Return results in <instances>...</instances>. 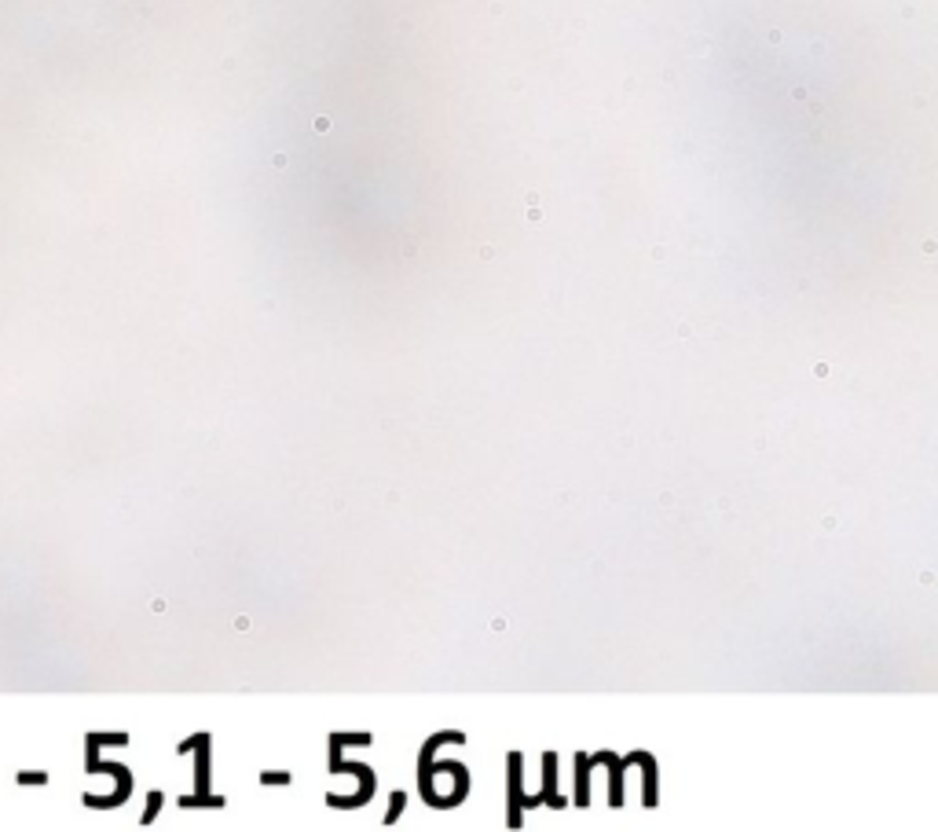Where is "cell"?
<instances>
[{
    "label": "cell",
    "mask_w": 938,
    "mask_h": 832,
    "mask_svg": "<svg viewBox=\"0 0 938 832\" xmlns=\"http://www.w3.org/2000/svg\"><path fill=\"white\" fill-rule=\"evenodd\" d=\"M19 781H22V785H41L44 774H19Z\"/></svg>",
    "instance_id": "obj_1"
}]
</instances>
